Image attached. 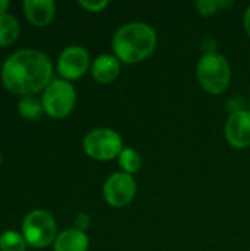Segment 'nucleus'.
I'll return each instance as SVG.
<instances>
[{
  "label": "nucleus",
  "mask_w": 250,
  "mask_h": 251,
  "mask_svg": "<svg viewBox=\"0 0 250 251\" xmlns=\"http://www.w3.org/2000/svg\"><path fill=\"white\" fill-rule=\"evenodd\" d=\"M121 72V62L115 54H100L91 63V75L100 84L113 82Z\"/></svg>",
  "instance_id": "11"
},
{
  "label": "nucleus",
  "mask_w": 250,
  "mask_h": 251,
  "mask_svg": "<svg viewBox=\"0 0 250 251\" xmlns=\"http://www.w3.org/2000/svg\"><path fill=\"white\" fill-rule=\"evenodd\" d=\"M43 109L53 119L66 118L77 101L74 85L65 79H53L43 93Z\"/></svg>",
  "instance_id": "5"
},
{
  "label": "nucleus",
  "mask_w": 250,
  "mask_h": 251,
  "mask_svg": "<svg viewBox=\"0 0 250 251\" xmlns=\"http://www.w3.org/2000/svg\"><path fill=\"white\" fill-rule=\"evenodd\" d=\"M158 44L156 31L146 22H128L112 38L113 54L119 62L134 65L152 56Z\"/></svg>",
  "instance_id": "2"
},
{
  "label": "nucleus",
  "mask_w": 250,
  "mask_h": 251,
  "mask_svg": "<svg viewBox=\"0 0 250 251\" xmlns=\"http://www.w3.org/2000/svg\"><path fill=\"white\" fill-rule=\"evenodd\" d=\"M196 75L205 91L218 96L230 85L231 66L224 54L217 51L205 53L196 65Z\"/></svg>",
  "instance_id": "3"
},
{
  "label": "nucleus",
  "mask_w": 250,
  "mask_h": 251,
  "mask_svg": "<svg viewBox=\"0 0 250 251\" xmlns=\"http://www.w3.org/2000/svg\"><path fill=\"white\" fill-rule=\"evenodd\" d=\"M108 0H80V6L88 12H102L105 7H108Z\"/></svg>",
  "instance_id": "18"
},
{
  "label": "nucleus",
  "mask_w": 250,
  "mask_h": 251,
  "mask_svg": "<svg viewBox=\"0 0 250 251\" xmlns=\"http://www.w3.org/2000/svg\"><path fill=\"white\" fill-rule=\"evenodd\" d=\"M243 26H245V31L248 32V35L250 37V6L246 9V12H245V16H243Z\"/></svg>",
  "instance_id": "20"
},
{
  "label": "nucleus",
  "mask_w": 250,
  "mask_h": 251,
  "mask_svg": "<svg viewBox=\"0 0 250 251\" xmlns=\"http://www.w3.org/2000/svg\"><path fill=\"white\" fill-rule=\"evenodd\" d=\"M233 4V1L230 0H197L196 1V7L199 10L200 15L203 16H212L215 13H218L222 9H227Z\"/></svg>",
  "instance_id": "17"
},
{
  "label": "nucleus",
  "mask_w": 250,
  "mask_h": 251,
  "mask_svg": "<svg viewBox=\"0 0 250 251\" xmlns=\"http://www.w3.org/2000/svg\"><path fill=\"white\" fill-rule=\"evenodd\" d=\"M90 224H91V218L87 213H78L74 219V225H75L74 228H77L83 232H85V229L90 226Z\"/></svg>",
  "instance_id": "19"
},
{
  "label": "nucleus",
  "mask_w": 250,
  "mask_h": 251,
  "mask_svg": "<svg viewBox=\"0 0 250 251\" xmlns=\"http://www.w3.org/2000/svg\"><path fill=\"white\" fill-rule=\"evenodd\" d=\"M0 163H1V154H0Z\"/></svg>",
  "instance_id": "22"
},
{
  "label": "nucleus",
  "mask_w": 250,
  "mask_h": 251,
  "mask_svg": "<svg viewBox=\"0 0 250 251\" xmlns=\"http://www.w3.org/2000/svg\"><path fill=\"white\" fill-rule=\"evenodd\" d=\"M22 235L28 246L34 249H44L55 243L57 237L56 221L50 212L35 209L27 213L22 222Z\"/></svg>",
  "instance_id": "4"
},
{
  "label": "nucleus",
  "mask_w": 250,
  "mask_h": 251,
  "mask_svg": "<svg viewBox=\"0 0 250 251\" xmlns=\"http://www.w3.org/2000/svg\"><path fill=\"white\" fill-rule=\"evenodd\" d=\"M84 151L88 157L100 162L118 159L124 146L122 137L111 128H96L83 140Z\"/></svg>",
  "instance_id": "6"
},
{
  "label": "nucleus",
  "mask_w": 250,
  "mask_h": 251,
  "mask_svg": "<svg viewBox=\"0 0 250 251\" xmlns=\"http://www.w3.org/2000/svg\"><path fill=\"white\" fill-rule=\"evenodd\" d=\"M10 3L7 0H0V15L3 13H7V9H9Z\"/></svg>",
  "instance_id": "21"
},
{
  "label": "nucleus",
  "mask_w": 250,
  "mask_h": 251,
  "mask_svg": "<svg viewBox=\"0 0 250 251\" xmlns=\"http://www.w3.org/2000/svg\"><path fill=\"white\" fill-rule=\"evenodd\" d=\"M28 243L25 241L22 232L4 231L0 234V251H25Z\"/></svg>",
  "instance_id": "16"
},
{
  "label": "nucleus",
  "mask_w": 250,
  "mask_h": 251,
  "mask_svg": "<svg viewBox=\"0 0 250 251\" xmlns=\"http://www.w3.org/2000/svg\"><path fill=\"white\" fill-rule=\"evenodd\" d=\"M18 112L24 119L28 121H35L41 116V113L44 112L43 109V101L38 100L34 96H25L19 100L18 103Z\"/></svg>",
  "instance_id": "15"
},
{
  "label": "nucleus",
  "mask_w": 250,
  "mask_h": 251,
  "mask_svg": "<svg viewBox=\"0 0 250 251\" xmlns=\"http://www.w3.org/2000/svg\"><path fill=\"white\" fill-rule=\"evenodd\" d=\"M90 246V240L85 232L77 229V228H69L57 234L53 249L55 251H87Z\"/></svg>",
  "instance_id": "12"
},
{
  "label": "nucleus",
  "mask_w": 250,
  "mask_h": 251,
  "mask_svg": "<svg viewBox=\"0 0 250 251\" xmlns=\"http://www.w3.org/2000/svg\"><path fill=\"white\" fill-rule=\"evenodd\" d=\"M22 9L27 21L38 28L47 26L56 15V4L53 0H25Z\"/></svg>",
  "instance_id": "10"
},
{
  "label": "nucleus",
  "mask_w": 250,
  "mask_h": 251,
  "mask_svg": "<svg viewBox=\"0 0 250 251\" xmlns=\"http://www.w3.org/2000/svg\"><path fill=\"white\" fill-rule=\"evenodd\" d=\"M56 68L65 81L80 79L90 68V54L81 46H69L59 54Z\"/></svg>",
  "instance_id": "8"
},
{
  "label": "nucleus",
  "mask_w": 250,
  "mask_h": 251,
  "mask_svg": "<svg viewBox=\"0 0 250 251\" xmlns=\"http://www.w3.org/2000/svg\"><path fill=\"white\" fill-rule=\"evenodd\" d=\"M137 193L136 179L125 172L112 174L103 184V199L112 207H124L130 204Z\"/></svg>",
  "instance_id": "7"
},
{
  "label": "nucleus",
  "mask_w": 250,
  "mask_h": 251,
  "mask_svg": "<svg viewBox=\"0 0 250 251\" xmlns=\"http://www.w3.org/2000/svg\"><path fill=\"white\" fill-rule=\"evenodd\" d=\"M19 35V22L10 13L0 15V47H7L16 41Z\"/></svg>",
  "instance_id": "13"
},
{
  "label": "nucleus",
  "mask_w": 250,
  "mask_h": 251,
  "mask_svg": "<svg viewBox=\"0 0 250 251\" xmlns=\"http://www.w3.org/2000/svg\"><path fill=\"white\" fill-rule=\"evenodd\" d=\"M118 163L119 168L122 169V172L133 175L136 172H139L143 166V159L140 156V153L136 149L131 147H124L121 154L118 156Z\"/></svg>",
  "instance_id": "14"
},
{
  "label": "nucleus",
  "mask_w": 250,
  "mask_h": 251,
  "mask_svg": "<svg viewBox=\"0 0 250 251\" xmlns=\"http://www.w3.org/2000/svg\"><path fill=\"white\" fill-rule=\"evenodd\" d=\"M225 138L236 149L250 146V110L239 109L230 115L225 124Z\"/></svg>",
  "instance_id": "9"
},
{
  "label": "nucleus",
  "mask_w": 250,
  "mask_h": 251,
  "mask_svg": "<svg viewBox=\"0 0 250 251\" xmlns=\"http://www.w3.org/2000/svg\"><path fill=\"white\" fill-rule=\"evenodd\" d=\"M53 65L47 54L38 50H19L10 54L1 66L3 87L21 96H32L53 81Z\"/></svg>",
  "instance_id": "1"
}]
</instances>
